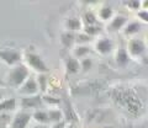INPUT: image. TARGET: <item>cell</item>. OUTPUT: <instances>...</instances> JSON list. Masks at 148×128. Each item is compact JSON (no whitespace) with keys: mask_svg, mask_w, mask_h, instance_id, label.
Wrapping results in <instances>:
<instances>
[{"mask_svg":"<svg viewBox=\"0 0 148 128\" xmlns=\"http://www.w3.org/2000/svg\"><path fill=\"white\" fill-rule=\"evenodd\" d=\"M27 76H29V70H27V68L25 65H17L10 71V74L8 76L9 84L11 86L17 88V86H20L21 84L25 83Z\"/></svg>","mask_w":148,"mask_h":128,"instance_id":"cell-1","label":"cell"},{"mask_svg":"<svg viewBox=\"0 0 148 128\" xmlns=\"http://www.w3.org/2000/svg\"><path fill=\"white\" fill-rule=\"evenodd\" d=\"M26 59H27V64H29L31 68H34L36 71H41V73L47 71V67H46L43 59L41 58L38 54L27 53L26 54Z\"/></svg>","mask_w":148,"mask_h":128,"instance_id":"cell-2","label":"cell"},{"mask_svg":"<svg viewBox=\"0 0 148 128\" xmlns=\"http://www.w3.org/2000/svg\"><path fill=\"white\" fill-rule=\"evenodd\" d=\"M0 58L9 65H14L21 59V54L15 49H0Z\"/></svg>","mask_w":148,"mask_h":128,"instance_id":"cell-3","label":"cell"},{"mask_svg":"<svg viewBox=\"0 0 148 128\" xmlns=\"http://www.w3.org/2000/svg\"><path fill=\"white\" fill-rule=\"evenodd\" d=\"M31 120V115L27 112H20L15 116L11 123V128H26Z\"/></svg>","mask_w":148,"mask_h":128,"instance_id":"cell-4","label":"cell"},{"mask_svg":"<svg viewBox=\"0 0 148 128\" xmlns=\"http://www.w3.org/2000/svg\"><path fill=\"white\" fill-rule=\"evenodd\" d=\"M128 49H130V53L133 54V56H141V54L145 53L146 46L141 39H132L128 43Z\"/></svg>","mask_w":148,"mask_h":128,"instance_id":"cell-5","label":"cell"},{"mask_svg":"<svg viewBox=\"0 0 148 128\" xmlns=\"http://www.w3.org/2000/svg\"><path fill=\"white\" fill-rule=\"evenodd\" d=\"M112 48H114V44L110 38H101L98 41V43H96V49L103 54L110 53L112 51Z\"/></svg>","mask_w":148,"mask_h":128,"instance_id":"cell-6","label":"cell"},{"mask_svg":"<svg viewBox=\"0 0 148 128\" xmlns=\"http://www.w3.org/2000/svg\"><path fill=\"white\" fill-rule=\"evenodd\" d=\"M20 93L27 94V95H34V94H36L37 93V83L35 81V79H32V78L27 79L25 83H24V85H22Z\"/></svg>","mask_w":148,"mask_h":128,"instance_id":"cell-7","label":"cell"},{"mask_svg":"<svg viewBox=\"0 0 148 128\" xmlns=\"http://www.w3.org/2000/svg\"><path fill=\"white\" fill-rule=\"evenodd\" d=\"M41 97L40 96H34V97H26L22 100V107L24 108H34L40 106Z\"/></svg>","mask_w":148,"mask_h":128,"instance_id":"cell-8","label":"cell"},{"mask_svg":"<svg viewBox=\"0 0 148 128\" xmlns=\"http://www.w3.org/2000/svg\"><path fill=\"white\" fill-rule=\"evenodd\" d=\"M16 107L15 99H8L0 102V112H10L14 111Z\"/></svg>","mask_w":148,"mask_h":128,"instance_id":"cell-9","label":"cell"},{"mask_svg":"<svg viewBox=\"0 0 148 128\" xmlns=\"http://www.w3.org/2000/svg\"><path fill=\"white\" fill-rule=\"evenodd\" d=\"M125 24H126V17H123V16H116L112 21H111L110 29L114 30V31H117L119 29H121V27Z\"/></svg>","mask_w":148,"mask_h":128,"instance_id":"cell-10","label":"cell"},{"mask_svg":"<svg viewBox=\"0 0 148 128\" xmlns=\"http://www.w3.org/2000/svg\"><path fill=\"white\" fill-rule=\"evenodd\" d=\"M116 61L120 65H126L128 63V54L125 49H120L116 54Z\"/></svg>","mask_w":148,"mask_h":128,"instance_id":"cell-11","label":"cell"},{"mask_svg":"<svg viewBox=\"0 0 148 128\" xmlns=\"http://www.w3.org/2000/svg\"><path fill=\"white\" fill-rule=\"evenodd\" d=\"M66 26H67V29H69L71 31H78L80 29L82 24H80V21L78 19H69L66 22Z\"/></svg>","mask_w":148,"mask_h":128,"instance_id":"cell-12","label":"cell"},{"mask_svg":"<svg viewBox=\"0 0 148 128\" xmlns=\"http://www.w3.org/2000/svg\"><path fill=\"white\" fill-rule=\"evenodd\" d=\"M67 70L69 73H77L79 70V63L75 59H68L67 61Z\"/></svg>","mask_w":148,"mask_h":128,"instance_id":"cell-13","label":"cell"},{"mask_svg":"<svg viewBox=\"0 0 148 128\" xmlns=\"http://www.w3.org/2000/svg\"><path fill=\"white\" fill-rule=\"evenodd\" d=\"M34 118H35L37 122H40V123H47L49 121L47 112H43V111H37V112H35L34 113Z\"/></svg>","mask_w":148,"mask_h":128,"instance_id":"cell-14","label":"cell"},{"mask_svg":"<svg viewBox=\"0 0 148 128\" xmlns=\"http://www.w3.org/2000/svg\"><path fill=\"white\" fill-rule=\"evenodd\" d=\"M47 115H48L49 121L58 122L62 120V113H61V111H58V110H51L49 112H47Z\"/></svg>","mask_w":148,"mask_h":128,"instance_id":"cell-15","label":"cell"},{"mask_svg":"<svg viewBox=\"0 0 148 128\" xmlns=\"http://www.w3.org/2000/svg\"><path fill=\"white\" fill-rule=\"evenodd\" d=\"M141 29V25L138 24V22H132V24H130L127 27H126V33L127 35H131V33H136V32Z\"/></svg>","mask_w":148,"mask_h":128,"instance_id":"cell-16","label":"cell"},{"mask_svg":"<svg viewBox=\"0 0 148 128\" xmlns=\"http://www.w3.org/2000/svg\"><path fill=\"white\" fill-rule=\"evenodd\" d=\"M111 15H112V10H111V7L109 6H105L101 9V11H100V17L103 20H109Z\"/></svg>","mask_w":148,"mask_h":128,"instance_id":"cell-17","label":"cell"},{"mask_svg":"<svg viewBox=\"0 0 148 128\" xmlns=\"http://www.w3.org/2000/svg\"><path fill=\"white\" fill-rule=\"evenodd\" d=\"M73 39H74L73 33L66 32V33H63V35H62V42H63L64 46H71L72 42H73Z\"/></svg>","mask_w":148,"mask_h":128,"instance_id":"cell-18","label":"cell"},{"mask_svg":"<svg viewBox=\"0 0 148 128\" xmlns=\"http://www.w3.org/2000/svg\"><path fill=\"white\" fill-rule=\"evenodd\" d=\"M88 52H89V48L88 47H78L75 49V56L77 57H82V56H84V54H86Z\"/></svg>","mask_w":148,"mask_h":128,"instance_id":"cell-19","label":"cell"},{"mask_svg":"<svg viewBox=\"0 0 148 128\" xmlns=\"http://www.w3.org/2000/svg\"><path fill=\"white\" fill-rule=\"evenodd\" d=\"M84 17H85V20H86L88 24H90V25L95 24V17H94V15H92L91 12H86L84 15Z\"/></svg>","mask_w":148,"mask_h":128,"instance_id":"cell-20","label":"cell"},{"mask_svg":"<svg viewBox=\"0 0 148 128\" xmlns=\"http://www.w3.org/2000/svg\"><path fill=\"white\" fill-rule=\"evenodd\" d=\"M82 67H83V70H89L91 68V61L90 59H84V61L82 62Z\"/></svg>","mask_w":148,"mask_h":128,"instance_id":"cell-21","label":"cell"},{"mask_svg":"<svg viewBox=\"0 0 148 128\" xmlns=\"http://www.w3.org/2000/svg\"><path fill=\"white\" fill-rule=\"evenodd\" d=\"M38 83H41V85H42V86H41V89L45 90V85H46V78H45L43 75H40V76H38Z\"/></svg>","mask_w":148,"mask_h":128,"instance_id":"cell-22","label":"cell"},{"mask_svg":"<svg viewBox=\"0 0 148 128\" xmlns=\"http://www.w3.org/2000/svg\"><path fill=\"white\" fill-rule=\"evenodd\" d=\"M47 100L46 101L47 102H51V103H59V100H57V99H52V97H46Z\"/></svg>","mask_w":148,"mask_h":128,"instance_id":"cell-23","label":"cell"},{"mask_svg":"<svg viewBox=\"0 0 148 128\" xmlns=\"http://www.w3.org/2000/svg\"><path fill=\"white\" fill-rule=\"evenodd\" d=\"M98 31V29H95V27H88L86 29V33H95V32Z\"/></svg>","mask_w":148,"mask_h":128,"instance_id":"cell-24","label":"cell"},{"mask_svg":"<svg viewBox=\"0 0 148 128\" xmlns=\"http://www.w3.org/2000/svg\"><path fill=\"white\" fill-rule=\"evenodd\" d=\"M127 5L131 7H138L140 6V3H131V4H127Z\"/></svg>","mask_w":148,"mask_h":128,"instance_id":"cell-25","label":"cell"},{"mask_svg":"<svg viewBox=\"0 0 148 128\" xmlns=\"http://www.w3.org/2000/svg\"><path fill=\"white\" fill-rule=\"evenodd\" d=\"M34 128H47V126H35Z\"/></svg>","mask_w":148,"mask_h":128,"instance_id":"cell-26","label":"cell"},{"mask_svg":"<svg viewBox=\"0 0 148 128\" xmlns=\"http://www.w3.org/2000/svg\"><path fill=\"white\" fill-rule=\"evenodd\" d=\"M1 99H3V94H1V93H0V100H1Z\"/></svg>","mask_w":148,"mask_h":128,"instance_id":"cell-27","label":"cell"}]
</instances>
